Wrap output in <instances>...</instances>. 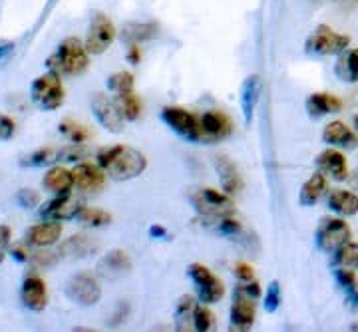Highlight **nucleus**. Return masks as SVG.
<instances>
[{"instance_id": "f257e3e1", "label": "nucleus", "mask_w": 358, "mask_h": 332, "mask_svg": "<svg viewBox=\"0 0 358 332\" xmlns=\"http://www.w3.org/2000/svg\"><path fill=\"white\" fill-rule=\"evenodd\" d=\"M98 166L108 178L115 181H128L141 175L148 167V159L140 150L129 145H112L98 152Z\"/></svg>"}, {"instance_id": "f03ea898", "label": "nucleus", "mask_w": 358, "mask_h": 332, "mask_svg": "<svg viewBox=\"0 0 358 332\" xmlns=\"http://www.w3.org/2000/svg\"><path fill=\"white\" fill-rule=\"evenodd\" d=\"M90 64V52L86 44L76 36L62 40L50 58L46 60V68L58 72L60 76H80L86 72Z\"/></svg>"}, {"instance_id": "7ed1b4c3", "label": "nucleus", "mask_w": 358, "mask_h": 332, "mask_svg": "<svg viewBox=\"0 0 358 332\" xmlns=\"http://www.w3.org/2000/svg\"><path fill=\"white\" fill-rule=\"evenodd\" d=\"M187 199L192 207L203 219L223 217V215H235V203L231 195L211 187H193L187 193Z\"/></svg>"}, {"instance_id": "20e7f679", "label": "nucleus", "mask_w": 358, "mask_h": 332, "mask_svg": "<svg viewBox=\"0 0 358 332\" xmlns=\"http://www.w3.org/2000/svg\"><path fill=\"white\" fill-rule=\"evenodd\" d=\"M30 100L42 112H54L64 103V86L58 72L48 70L30 86Z\"/></svg>"}, {"instance_id": "39448f33", "label": "nucleus", "mask_w": 358, "mask_h": 332, "mask_svg": "<svg viewBox=\"0 0 358 332\" xmlns=\"http://www.w3.org/2000/svg\"><path fill=\"white\" fill-rule=\"evenodd\" d=\"M348 46H350L348 34H341L331 26L320 24L307 36L305 52L310 56H334V54H343Z\"/></svg>"}, {"instance_id": "423d86ee", "label": "nucleus", "mask_w": 358, "mask_h": 332, "mask_svg": "<svg viewBox=\"0 0 358 332\" xmlns=\"http://www.w3.org/2000/svg\"><path fill=\"white\" fill-rule=\"evenodd\" d=\"M66 294L80 307H94L102 298V287L96 275L82 270L66 282Z\"/></svg>"}, {"instance_id": "0eeeda50", "label": "nucleus", "mask_w": 358, "mask_h": 332, "mask_svg": "<svg viewBox=\"0 0 358 332\" xmlns=\"http://www.w3.org/2000/svg\"><path fill=\"white\" fill-rule=\"evenodd\" d=\"M115 40V26L112 22V18L108 14L96 13L92 16L88 26V32H86V50L92 56H100L103 52L108 50Z\"/></svg>"}, {"instance_id": "6e6552de", "label": "nucleus", "mask_w": 358, "mask_h": 332, "mask_svg": "<svg viewBox=\"0 0 358 332\" xmlns=\"http://www.w3.org/2000/svg\"><path fill=\"white\" fill-rule=\"evenodd\" d=\"M352 237L350 227L345 219L341 217H322L320 219L319 227H317V245L320 251L324 253H334L336 249H341L343 245L348 243Z\"/></svg>"}, {"instance_id": "1a4fd4ad", "label": "nucleus", "mask_w": 358, "mask_h": 332, "mask_svg": "<svg viewBox=\"0 0 358 332\" xmlns=\"http://www.w3.org/2000/svg\"><path fill=\"white\" fill-rule=\"evenodd\" d=\"M187 275L195 284L197 296L203 305H215L223 298L225 294V287L219 281L217 277L209 270V268L201 265V263H193L187 267Z\"/></svg>"}, {"instance_id": "9d476101", "label": "nucleus", "mask_w": 358, "mask_h": 332, "mask_svg": "<svg viewBox=\"0 0 358 332\" xmlns=\"http://www.w3.org/2000/svg\"><path fill=\"white\" fill-rule=\"evenodd\" d=\"M162 120L178 133L179 138L189 141H203L199 117L192 114V112H187L185 108L167 106V108H164V112H162Z\"/></svg>"}, {"instance_id": "9b49d317", "label": "nucleus", "mask_w": 358, "mask_h": 332, "mask_svg": "<svg viewBox=\"0 0 358 332\" xmlns=\"http://www.w3.org/2000/svg\"><path fill=\"white\" fill-rule=\"evenodd\" d=\"M257 296L247 293L243 284H239L233 294V303H231L229 322L231 331H249L255 324L257 317Z\"/></svg>"}, {"instance_id": "f8f14e48", "label": "nucleus", "mask_w": 358, "mask_h": 332, "mask_svg": "<svg viewBox=\"0 0 358 332\" xmlns=\"http://www.w3.org/2000/svg\"><path fill=\"white\" fill-rule=\"evenodd\" d=\"M90 106H92V112L96 115L98 124L103 129H108L112 133H120L124 129L126 120H124V115L120 112L114 98H108L106 94H94Z\"/></svg>"}, {"instance_id": "ddd939ff", "label": "nucleus", "mask_w": 358, "mask_h": 332, "mask_svg": "<svg viewBox=\"0 0 358 332\" xmlns=\"http://www.w3.org/2000/svg\"><path fill=\"white\" fill-rule=\"evenodd\" d=\"M74 175V187L84 195H96L103 189L106 185V171L100 166L94 164H78L72 169Z\"/></svg>"}, {"instance_id": "4468645a", "label": "nucleus", "mask_w": 358, "mask_h": 332, "mask_svg": "<svg viewBox=\"0 0 358 332\" xmlns=\"http://www.w3.org/2000/svg\"><path fill=\"white\" fill-rule=\"evenodd\" d=\"M80 209H82L80 199H76L72 193H68V195H56L54 199L46 201L40 207L38 215L42 219H52V221H68V219L78 217Z\"/></svg>"}, {"instance_id": "2eb2a0df", "label": "nucleus", "mask_w": 358, "mask_h": 332, "mask_svg": "<svg viewBox=\"0 0 358 332\" xmlns=\"http://www.w3.org/2000/svg\"><path fill=\"white\" fill-rule=\"evenodd\" d=\"M131 268H134V263H131V259L126 251H122V249H114V251H110V253H106V255L100 259V263H98V275L102 277V279H108V281H117V279H122V277H128L129 273H131Z\"/></svg>"}, {"instance_id": "dca6fc26", "label": "nucleus", "mask_w": 358, "mask_h": 332, "mask_svg": "<svg viewBox=\"0 0 358 332\" xmlns=\"http://www.w3.org/2000/svg\"><path fill=\"white\" fill-rule=\"evenodd\" d=\"M20 298L24 303L28 310L40 312L48 305V287L44 279H40L38 275H28L22 281V289H20Z\"/></svg>"}, {"instance_id": "f3484780", "label": "nucleus", "mask_w": 358, "mask_h": 332, "mask_svg": "<svg viewBox=\"0 0 358 332\" xmlns=\"http://www.w3.org/2000/svg\"><path fill=\"white\" fill-rule=\"evenodd\" d=\"M62 237V225L60 221H52V219H44L38 225H32L30 229L26 231L24 241L30 247H52L54 243H58Z\"/></svg>"}, {"instance_id": "a211bd4d", "label": "nucleus", "mask_w": 358, "mask_h": 332, "mask_svg": "<svg viewBox=\"0 0 358 332\" xmlns=\"http://www.w3.org/2000/svg\"><path fill=\"white\" fill-rule=\"evenodd\" d=\"M201 124V133H203V141H221L229 138L233 126L231 120L223 112H205L199 117Z\"/></svg>"}, {"instance_id": "6ab92c4d", "label": "nucleus", "mask_w": 358, "mask_h": 332, "mask_svg": "<svg viewBox=\"0 0 358 332\" xmlns=\"http://www.w3.org/2000/svg\"><path fill=\"white\" fill-rule=\"evenodd\" d=\"M215 171H217L219 181H221V187L227 195H239L243 189V179L239 169L235 167V164L231 161L227 155H217L215 157Z\"/></svg>"}, {"instance_id": "aec40b11", "label": "nucleus", "mask_w": 358, "mask_h": 332, "mask_svg": "<svg viewBox=\"0 0 358 332\" xmlns=\"http://www.w3.org/2000/svg\"><path fill=\"white\" fill-rule=\"evenodd\" d=\"M317 166H319L320 173H324L327 178L334 179V181H346L348 178V161L345 155L336 150H324L317 157Z\"/></svg>"}, {"instance_id": "412c9836", "label": "nucleus", "mask_w": 358, "mask_h": 332, "mask_svg": "<svg viewBox=\"0 0 358 332\" xmlns=\"http://www.w3.org/2000/svg\"><path fill=\"white\" fill-rule=\"evenodd\" d=\"M322 141L327 145L345 147V150H357L358 136L343 122H331L322 129Z\"/></svg>"}, {"instance_id": "4be33fe9", "label": "nucleus", "mask_w": 358, "mask_h": 332, "mask_svg": "<svg viewBox=\"0 0 358 332\" xmlns=\"http://www.w3.org/2000/svg\"><path fill=\"white\" fill-rule=\"evenodd\" d=\"M44 189L52 195H68L74 189V175L72 169H66L62 166H52L48 173L42 181Z\"/></svg>"}, {"instance_id": "5701e85b", "label": "nucleus", "mask_w": 358, "mask_h": 332, "mask_svg": "<svg viewBox=\"0 0 358 332\" xmlns=\"http://www.w3.org/2000/svg\"><path fill=\"white\" fill-rule=\"evenodd\" d=\"M341 110H343V102L333 94L319 92V94H310L307 98V114L315 120H319L322 115L336 114Z\"/></svg>"}, {"instance_id": "b1692460", "label": "nucleus", "mask_w": 358, "mask_h": 332, "mask_svg": "<svg viewBox=\"0 0 358 332\" xmlns=\"http://www.w3.org/2000/svg\"><path fill=\"white\" fill-rule=\"evenodd\" d=\"M327 203L341 217H352L358 213V195L352 192H345V189H334L329 193Z\"/></svg>"}, {"instance_id": "393cba45", "label": "nucleus", "mask_w": 358, "mask_h": 332, "mask_svg": "<svg viewBox=\"0 0 358 332\" xmlns=\"http://www.w3.org/2000/svg\"><path fill=\"white\" fill-rule=\"evenodd\" d=\"M327 192V175L324 173H315L305 181L303 189L299 193V203L303 207H313L322 199V195Z\"/></svg>"}, {"instance_id": "a878e982", "label": "nucleus", "mask_w": 358, "mask_h": 332, "mask_svg": "<svg viewBox=\"0 0 358 332\" xmlns=\"http://www.w3.org/2000/svg\"><path fill=\"white\" fill-rule=\"evenodd\" d=\"M259 96H261V78L253 74L245 80L243 89H241V108H243V117L247 124L253 120Z\"/></svg>"}, {"instance_id": "bb28decb", "label": "nucleus", "mask_w": 358, "mask_h": 332, "mask_svg": "<svg viewBox=\"0 0 358 332\" xmlns=\"http://www.w3.org/2000/svg\"><path fill=\"white\" fill-rule=\"evenodd\" d=\"M94 253H96V243L86 235H72L58 251V255L66 259H84Z\"/></svg>"}, {"instance_id": "cd10ccee", "label": "nucleus", "mask_w": 358, "mask_h": 332, "mask_svg": "<svg viewBox=\"0 0 358 332\" xmlns=\"http://www.w3.org/2000/svg\"><path fill=\"white\" fill-rule=\"evenodd\" d=\"M334 74L338 80H343L346 84H355L358 82V48L355 50H345L334 66Z\"/></svg>"}, {"instance_id": "c85d7f7f", "label": "nucleus", "mask_w": 358, "mask_h": 332, "mask_svg": "<svg viewBox=\"0 0 358 332\" xmlns=\"http://www.w3.org/2000/svg\"><path fill=\"white\" fill-rule=\"evenodd\" d=\"M195 308H197L195 296H192V294H183V296L179 298L178 307H176V329H178V331H192Z\"/></svg>"}, {"instance_id": "c756f323", "label": "nucleus", "mask_w": 358, "mask_h": 332, "mask_svg": "<svg viewBox=\"0 0 358 332\" xmlns=\"http://www.w3.org/2000/svg\"><path fill=\"white\" fill-rule=\"evenodd\" d=\"M334 277L338 287L345 291L346 303L352 308H358V279L355 268H334Z\"/></svg>"}, {"instance_id": "7c9ffc66", "label": "nucleus", "mask_w": 358, "mask_h": 332, "mask_svg": "<svg viewBox=\"0 0 358 332\" xmlns=\"http://www.w3.org/2000/svg\"><path fill=\"white\" fill-rule=\"evenodd\" d=\"M60 164V147H40L20 159L24 167H50Z\"/></svg>"}, {"instance_id": "2f4dec72", "label": "nucleus", "mask_w": 358, "mask_h": 332, "mask_svg": "<svg viewBox=\"0 0 358 332\" xmlns=\"http://www.w3.org/2000/svg\"><path fill=\"white\" fill-rule=\"evenodd\" d=\"M157 32V28L154 24L148 22H128L122 30V38L129 42V44H140L145 40H152Z\"/></svg>"}, {"instance_id": "473e14b6", "label": "nucleus", "mask_w": 358, "mask_h": 332, "mask_svg": "<svg viewBox=\"0 0 358 332\" xmlns=\"http://www.w3.org/2000/svg\"><path fill=\"white\" fill-rule=\"evenodd\" d=\"M115 103L120 108V112L124 115L126 122H136L141 114V102L140 98L134 92H126V94H115Z\"/></svg>"}, {"instance_id": "72a5a7b5", "label": "nucleus", "mask_w": 358, "mask_h": 332, "mask_svg": "<svg viewBox=\"0 0 358 332\" xmlns=\"http://www.w3.org/2000/svg\"><path fill=\"white\" fill-rule=\"evenodd\" d=\"M334 268H357L358 267V243L348 241L341 249L334 251Z\"/></svg>"}, {"instance_id": "f704fd0d", "label": "nucleus", "mask_w": 358, "mask_h": 332, "mask_svg": "<svg viewBox=\"0 0 358 332\" xmlns=\"http://www.w3.org/2000/svg\"><path fill=\"white\" fill-rule=\"evenodd\" d=\"M78 221L88 225V227H103L112 223V215L103 209H92V207H82L78 211Z\"/></svg>"}, {"instance_id": "c9c22d12", "label": "nucleus", "mask_w": 358, "mask_h": 332, "mask_svg": "<svg viewBox=\"0 0 358 332\" xmlns=\"http://www.w3.org/2000/svg\"><path fill=\"white\" fill-rule=\"evenodd\" d=\"M58 129L62 131V136H66L68 140L74 141V143H82V141H86L90 138V129L84 124L76 122V120H64V122H60Z\"/></svg>"}, {"instance_id": "e433bc0d", "label": "nucleus", "mask_w": 358, "mask_h": 332, "mask_svg": "<svg viewBox=\"0 0 358 332\" xmlns=\"http://www.w3.org/2000/svg\"><path fill=\"white\" fill-rule=\"evenodd\" d=\"M90 155V150L82 143L60 147V164H80Z\"/></svg>"}, {"instance_id": "4c0bfd02", "label": "nucleus", "mask_w": 358, "mask_h": 332, "mask_svg": "<svg viewBox=\"0 0 358 332\" xmlns=\"http://www.w3.org/2000/svg\"><path fill=\"white\" fill-rule=\"evenodd\" d=\"M108 89H112L114 94H126L134 92V76L129 72H115L108 78Z\"/></svg>"}, {"instance_id": "58836bf2", "label": "nucleus", "mask_w": 358, "mask_h": 332, "mask_svg": "<svg viewBox=\"0 0 358 332\" xmlns=\"http://www.w3.org/2000/svg\"><path fill=\"white\" fill-rule=\"evenodd\" d=\"M213 322H215V319H213V312H211L207 307H203V305H197V308H195V317H193V331H197V332L211 331V329H213Z\"/></svg>"}, {"instance_id": "ea45409f", "label": "nucleus", "mask_w": 358, "mask_h": 332, "mask_svg": "<svg viewBox=\"0 0 358 332\" xmlns=\"http://www.w3.org/2000/svg\"><path fill=\"white\" fill-rule=\"evenodd\" d=\"M279 305H281V287H279V282L273 281L268 284L267 294H265V308H267V312H275Z\"/></svg>"}, {"instance_id": "a19ab883", "label": "nucleus", "mask_w": 358, "mask_h": 332, "mask_svg": "<svg viewBox=\"0 0 358 332\" xmlns=\"http://www.w3.org/2000/svg\"><path fill=\"white\" fill-rule=\"evenodd\" d=\"M16 201L22 209H34L40 201V195L34 189H20L16 193Z\"/></svg>"}, {"instance_id": "79ce46f5", "label": "nucleus", "mask_w": 358, "mask_h": 332, "mask_svg": "<svg viewBox=\"0 0 358 332\" xmlns=\"http://www.w3.org/2000/svg\"><path fill=\"white\" fill-rule=\"evenodd\" d=\"M14 131H16V124L8 115L0 114V141L13 140Z\"/></svg>"}, {"instance_id": "37998d69", "label": "nucleus", "mask_w": 358, "mask_h": 332, "mask_svg": "<svg viewBox=\"0 0 358 332\" xmlns=\"http://www.w3.org/2000/svg\"><path fill=\"white\" fill-rule=\"evenodd\" d=\"M10 239H13V231L8 225H0V265L4 261L6 253L10 251Z\"/></svg>"}, {"instance_id": "c03bdc74", "label": "nucleus", "mask_w": 358, "mask_h": 332, "mask_svg": "<svg viewBox=\"0 0 358 332\" xmlns=\"http://www.w3.org/2000/svg\"><path fill=\"white\" fill-rule=\"evenodd\" d=\"M233 273L237 275L239 281H253V268H251V265H247V263H237L233 267Z\"/></svg>"}, {"instance_id": "a18cd8bd", "label": "nucleus", "mask_w": 358, "mask_h": 332, "mask_svg": "<svg viewBox=\"0 0 358 332\" xmlns=\"http://www.w3.org/2000/svg\"><path fill=\"white\" fill-rule=\"evenodd\" d=\"M10 253H13L14 259H16V261H20V263H26V261L30 259L24 245H14V247H10Z\"/></svg>"}, {"instance_id": "49530a36", "label": "nucleus", "mask_w": 358, "mask_h": 332, "mask_svg": "<svg viewBox=\"0 0 358 332\" xmlns=\"http://www.w3.org/2000/svg\"><path fill=\"white\" fill-rule=\"evenodd\" d=\"M128 60L131 64H140L141 54H140V44H129Z\"/></svg>"}, {"instance_id": "de8ad7c7", "label": "nucleus", "mask_w": 358, "mask_h": 332, "mask_svg": "<svg viewBox=\"0 0 358 332\" xmlns=\"http://www.w3.org/2000/svg\"><path fill=\"white\" fill-rule=\"evenodd\" d=\"M13 52H14V44L13 42H0V62L2 60H6L8 56H13Z\"/></svg>"}, {"instance_id": "09e8293b", "label": "nucleus", "mask_w": 358, "mask_h": 332, "mask_svg": "<svg viewBox=\"0 0 358 332\" xmlns=\"http://www.w3.org/2000/svg\"><path fill=\"white\" fill-rule=\"evenodd\" d=\"M150 235H152V237H166L167 233H166V229L162 227V225H152V229H150Z\"/></svg>"}, {"instance_id": "8fccbe9b", "label": "nucleus", "mask_w": 358, "mask_h": 332, "mask_svg": "<svg viewBox=\"0 0 358 332\" xmlns=\"http://www.w3.org/2000/svg\"><path fill=\"white\" fill-rule=\"evenodd\" d=\"M336 2H338V4H350V6H355L358 0H336Z\"/></svg>"}, {"instance_id": "3c124183", "label": "nucleus", "mask_w": 358, "mask_h": 332, "mask_svg": "<svg viewBox=\"0 0 358 332\" xmlns=\"http://www.w3.org/2000/svg\"><path fill=\"white\" fill-rule=\"evenodd\" d=\"M350 331L358 332V322H355V324H350Z\"/></svg>"}, {"instance_id": "603ef678", "label": "nucleus", "mask_w": 358, "mask_h": 332, "mask_svg": "<svg viewBox=\"0 0 358 332\" xmlns=\"http://www.w3.org/2000/svg\"><path fill=\"white\" fill-rule=\"evenodd\" d=\"M352 122H355V128L358 129V114L355 115V117H352Z\"/></svg>"}]
</instances>
